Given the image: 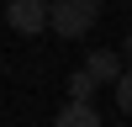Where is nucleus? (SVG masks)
<instances>
[{
    "label": "nucleus",
    "mask_w": 132,
    "mask_h": 127,
    "mask_svg": "<svg viewBox=\"0 0 132 127\" xmlns=\"http://www.w3.org/2000/svg\"><path fill=\"white\" fill-rule=\"evenodd\" d=\"M122 58L132 64V32H127V37H122Z\"/></svg>",
    "instance_id": "obj_7"
},
{
    "label": "nucleus",
    "mask_w": 132,
    "mask_h": 127,
    "mask_svg": "<svg viewBox=\"0 0 132 127\" xmlns=\"http://www.w3.org/2000/svg\"><path fill=\"white\" fill-rule=\"evenodd\" d=\"M85 69H90L101 85H116V80L127 74V58H122V53H111V48H95L90 58H85Z\"/></svg>",
    "instance_id": "obj_3"
},
{
    "label": "nucleus",
    "mask_w": 132,
    "mask_h": 127,
    "mask_svg": "<svg viewBox=\"0 0 132 127\" xmlns=\"http://www.w3.org/2000/svg\"><path fill=\"white\" fill-rule=\"evenodd\" d=\"M53 127H101V111L90 101H63V111H58Z\"/></svg>",
    "instance_id": "obj_4"
},
{
    "label": "nucleus",
    "mask_w": 132,
    "mask_h": 127,
    "mask_svg": "<svg viewBox=\"0 0 132 127\" xmlns=\"http://www.w3.org/2000/svg\"><path fill=\"white\" fill-rule=\"evenodd\" d=\"M95 90H101V80H95L90 69H74L69 74V101H90Z\"/></svg>",
    "instance_id": "obj_5"
},
{
    "label": "nucleus",
    "mask_w": 132,
    "mask_h": 127,
    "mask_svg": "<svg viewBox=\"0 0 132 127\" xmlns=\"http://www.w3.org/2000/svg\"><path fill=\"white\" fill-rule=\"evenodd\" d=\"M5 27L21 32V37H37V32L53 27V5L48 0H11L5 5Z\"/></svg>",
    "instance_id": "obj_2"
},
{
    "label": "nucleus",
    "mask_w": 132,
    "mask_h": 127,
    "mask_svg": "<svg viewBox=\"0 0 132 127\" xmlns=\"http://www.w3.org/2000/svg\"><path fill=\"white\" fill-rule=\"evenodd\" d=\"M95 16H101V0H53V27L48 32L74 42V37H85L95 27Z\"/></svg>",
    "instance_id": "obj_1"
},
{
    "label": "nucleus",
    "mask_w": 132,
    "mask_h": 127,
    "mask_svg": "<svg viewBox=\"0 0 132 127\" xmlns=\"http://www.w3.org/2000/svg\"><path fill=\"white\" fill-rule=\"evenodd\" d=\"M116 111H122V116H132V69L116 80Z\"/></svg>",
    "instance_id": "obj_6"
}]
</instances>
